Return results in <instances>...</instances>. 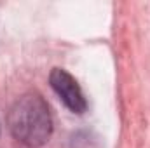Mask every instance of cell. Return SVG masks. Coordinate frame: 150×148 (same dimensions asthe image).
I'll return each mask as SVG.
<instances>
[{
	"label": "cell",
	"instance_id": "6da1fadb",
	"mask_svg": "<svg viewBox=\"0 0 150 148\" xmlns=\"http://www.w3.org/2000/svg\"><path fill=\"white\" fill-rule=\"evenodd\" d=\"M11 134L23 145L38 148L52 134V115L47 101L38 92H26L14 101L7 115Z\"/></svg>",
	"mask_w": 150,
	"mask_h": 148
},
{
	"label": "cell",
	"instance_id": "7a4b0ae2",
	"mask_svg": "<svg viewBox=\"0 0 150 148\" xmlns=\"http://www.w3.org/2000/svg\"><path fill=\"white\" fill-rule=\"evenodd\" d=\"M49 84H51L52 91L56 92V96L61 99V103L72 113L80 115L87 110V101H86V96H84L79 82L67 70L52 68V72L49 75Z\"/></svg>",
	"mask_w": 150,
	"mask_h": 148
}]
</instances>
